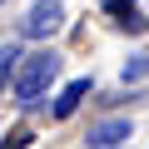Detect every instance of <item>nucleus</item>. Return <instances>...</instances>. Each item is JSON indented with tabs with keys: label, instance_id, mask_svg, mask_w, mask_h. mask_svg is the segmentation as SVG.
<instances>
[{
	"label": "nucleus",
	"instance_id": "nucleus-1",
	"mask_svg": "<svg viewBox=\"0 0 149 149\" xmlns=\"http://www.w3.org/2000/svg\"><path fill=\"white\" fill-rule=\"evenodd\" d=\"M55 74H60V55H55V50L25 55L20 70H15V100H20V104H35V100L55 85Z\"/></svg>",
	"mask_w": 149,
	"mask_h": 149
},
{
	"label": "nucleus",
	"instance_id": "nucleus-8",
	"mask_svg": "<svg viewBox=\"0 0 149 149\" xmlns=\"http://www.w3.org/2000/svg\"><path fill=\"white\" fill-rule=\"evenodd\" d=\"M0 149H25V134H10V139H0Z\"/></svg>",
	"mask_w": 149,
	"mask_h": 149
},
{
	"label": "nucleus",
	"instance_id": "nucleus-4",
	"mask_svg": "<svg viewBox=\"0 0 149 149\" xmlns=\"http://www.w3.org/2000/svg\"><path fill=\"white\" fill-rule=\"evenodd\" d=\"M85 95H90V80H70V85H65V90L55 95L50 114H55V119H70L74 109H80V100H85Z\"/></svg>",
	"mask_w": 149,
	"mask_h": 149
},
{
	"label": "nucleus",
	"instance_id": "nucleus-6",
	"mask_svg": "<svg viewBox=\"0 0 149 149\" xmlns=\"http://www.w3.org/2000/svg\"><path fill=\"white\" fill-rule=\"evenodd\" d=\"M144 74H149V55H134L124 65V80H144Z\"/></svg>",
	"mask_w": 149,
	"mask_h": 149
},
{
	"label": "nucleus",
	"instance_id": "nucleus-9",
	"mask_svg": "<svg viewBox=\"0 0 149 149\" xmlns=\"http://www.w3.org/2000/svg\"><path fill=\"white\" fill-rule=\"evenodd\" d=\"M0 5H5V0H0Z\"/></svg>",
	"mask_w": 149,
	"mask_h": 149
},
{
	"label": "nucleus",
	"instance_id": "nucleus-7",
	"mask_svg": "<svg viewBox=\"0 0 149 149\" xmlns=\"http://www.w3.org/2000/svg\"><path fill=\"white\" fill-rule=\"evenodd\" d=\"M104 5H109V10H114V15H119V25H139V20H134V15H129V0H104Z\"/></svg>",
	"mask_w": 149,
	"mask_h": 149
},
{
	"label": "nucleus",
	"instance_id": "nucleus-2",
	"mask_svg": "<svg viewBox=\"0 0 149 149\" xmlns=\"http://www.w3.org/2000/svg\"><path fill=\"white\" fill-rule=\"evenodd\" d=\"M60 25H65V5H60V0H35L20 30H25L30 40H40V35H55Z\"/></svg>",
	"mask_w": 149,
	"mask_h": 149
},
{
	"label": "nucleus",
	"instance_id": "nucleus-5",
	"mask_svg": "<svg viewBox=\"0 0 149 149\" xmlns=\"http://www.w3.org/2000/svg\"><path fill=\"white\" fill-rule=\"evenodd\" d=\"M20 60H25V55H20L15 45H5V50H0V90H5V85H10V74L20 70Z\"/></svg>",
	"mask_w": 149,
	"mask_h": 149
},
{
	"label": "nucleus",
	"instance_id": "nucleus-3",
	"mask_svg": "<svg viewBox=\"0 0 149 149\" xmlns=\"http://www.w3.org/2000/svg\"><path fill=\"white\" fill-rule=\"evenodd\" d=\"M124 139H129V119H104V124H95V129L85 134L90 149H119Z\"/></svg>",
	"mask_w": 149,
	"mask_h": 149
}]
</instances>
